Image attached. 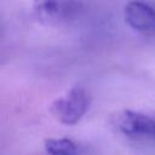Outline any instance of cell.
<instances>
[{
    "label": "cell",
    "instance_id": "obj_1",
    "mask_svg": "<svg viewBox=\"0 0 155 155\" xmlns=\"http://www.w3.org/2000/svg\"><path fill=\"white\" fill-rule=\"evenodd\" d=\"M90 104L91 97L88 92L84 87L75 86L52 102L51 113L61 124L73 126L82 119Z\"/></svg>",
    "mask_w": 155,
    "mask_h": 155
},
{
    "label": "cell",
    "instance_id": "obj_2",
    "mask_svg": "<svg viewBox=\"0 0 155 155\" xmlns=\"http://www.w3.org/2000/svg\"><path fill=\"white\" fill-rule=\"evenodd\" d=\"M116 131L128 138L155 140V117L134 110H121L113 117Z\"/></svg>",
    "mask_w": 155,
    "mask_h": 155
},
{
    "label": "cell",
    "instance_id": "obj_3",
    "mask_svg": "<svg viewBox=\"0 0 155 155\" xmlns=\"http://www.w3.org/2000/svg\"><path fill=\"white\" fill-rule=\"evenodd\" d=\"M33 8L41 21L62 24L76 19L84 7L79 0H33Z\"/></svg>",
    "mask_w": 155,
    "mask_h": 155
},
{
    "label": "cell",
    "instance_id": "obj_4",
    "mask_svg": "<svg viewBox=\"0 0 155 155\" xmlns=\"http://www.w3.org/2000/svg\"><path fill=\"white\" fill-rule=\"evenodd\" d=\"M125 22L144 35H155V7L142 0H132L124 8Z\"/></svg>",
    "mask_w": 155,
    "mask_h": 155
},
{
    "label": "cell",
    "instance_id": "obj_5",
    "mask_svg": "<svg viewBox=\"0 0 155 155\" xmlns=\"http://www.w3.org/2000/svg\"><path fill=\"white\" fill-rule=\"evenodd\" d=\"M47 155H80V147L69 138H48L44 144Z\"/></svg>",
    "mask_w": 155,
    "mask_h": 155
}]
</instances>
